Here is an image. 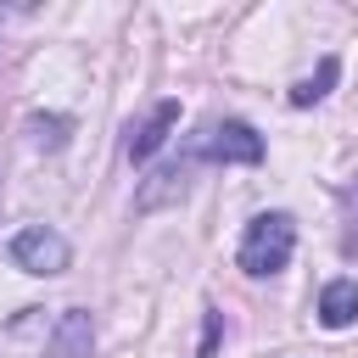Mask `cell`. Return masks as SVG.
Returning a JSON list of instances; mask_svg holds the SVG:
<instances>
[{
  "label": "cell",
  "instance_id": "cell-1",
  "mask_svg": "<svg viewBox=\"0 0 358 358\" xmlns=\"http://www.w3.org/2000/svg\"><path fill=\"white\" fill-rule=\"evenodd\" d=\"M291 252H296V218H291V213H257V218L241 229L235 263L263 280V274H280V268L291 263Z\"/></svg>",
  "mask_w": 358,
  "mask_h": 358
},
{
  "label": "cell",
  "instance_id": "cell-2",
  "mask_svg": "<svg viewBox=\"0 0 358 358\" xmlns=\"http://www.w3.org/2000/svg\"><path fill=\"white\" fill-rule=\"evenodd\" d=\"M11 263H17L22 274L50 280V274H62V268L73 263V246H67L62 229H50V224H28V229L11 235Z\"/></svg>",
  "mask_w": 358,
  "mask_h": 358
},
{
  "label": "cell",
  "instance_id": "cell-3",
  "mask_svg": "<svg viewBox=\"0 0 358 358\" xmlns=\"http://www.w3.org/2000/svg\"><path fill=\"white\" fill-rule=\"evenodd\" d=\"M196 157H207V162H263V134L252 129V123H241V117H224V123H207L201 129V140L190 145V162Z\"/></svg>",
  "mask_w": 358,
  "mask_h": 358
},
{
  "label": "cell",
  "instance_id": "cell-4",
  "mask_svg": "<svg viewBox=\"0 0 358 358\" xmlns=\"http://www.w3.org/2000/svg\"><path fill=\"white\" fill-rule=\"evenodd\" d=\"M90 347H95L90 313H84V308H62L56 324H50V336H45V352H39V358H90Z\"/></svg>",
  "mask_w": 358,
  "mask_h": 358
},
{
  "label": "cell",
  "instance_id": "cell-5",
  "mask_svg": "<svg viewBox=\"0 0 358 358\" xmlns=\"http://www.w3.org/2000/svg\"><path fill=\"white\" fill-rule=\"evenodd\" d=\"M173 129H179V101H157V106L129 129V157H134V162H151V157L168 145Z\"/></svg>",
  "mask_w": 358,
  "mask_h": 358
},
{
  "label": "cell",
  "instance_id": "cell-6",
  "mask_svg": "<svg viewBox=\"0 0 358 358\" xmlns=\"http://www.w3.org/2000/svg\"><path fill=\"white\" fill-rule=\"evenodd\" d=\"M358 319V280H330L319 291V324L324 330H347Z\"/></svg>",
  "mask_w": 358,
  "mask_h": 358
},
{
  "label": "cell",
  "instance_id": "cell-7",
  "mask_svg": "<svg viewBox=\"0 0 358 358\" xmlns=\"http://www.w3.org/2000/svg\"><path fill=\"white\" fill-rule=\"evenodd\" d=\"M336 78H341V62H336V56H324V62H319L302 84H291V106H313V101H324Z\"/></svg>",
  "mask_w": 358,
  "mask_h": 358
},
{
  "label": "cell",
  "instance_id": "cell-8",
  "mask_svg": "<svg viewBox=\"0 0 358 358\" xmlns=\"http://www.w3.org/2000/svg\"><path fill=\"white\" fill-rule=\"evenodd\" d=\"M67 129H73V117H34V140L45 151H62L67 145Z\"/></svg>",
  "mask_w": 358,
  "mask_h": 358
},
{
  "label": "cell",
  "instance_id": "cell-9",
  "mask_svg": "<svg viewBox=\"0 0 358 358\" xmlns=\"http://www.w3.org/2000/svg\"><path fill=\"white\" fill-rule=\"evenodd\" d=\"M218 347V308H207V330H201V358H213Z\"/></svg>",
  "mask_w": 358,
  "mask_h": 358
}]
</instances>
